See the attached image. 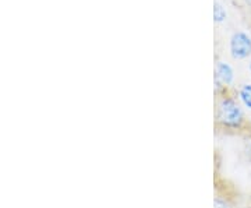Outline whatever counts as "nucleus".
I'll list each match as a JSON object with an SVG mask.
<instances>
[{
	"label": "nucleus",
	"instance_id": "1",
	"mask_svg": "<svg viewBox=\"0 0 251 208\" xmlns=\"http://www.w3.org/2000/svg\"><path fill=\"white\" fill-rule=\"evenodd\" d=\"M215 119L216 123L226 130H242L246 125L242 105L229 95H222L218 101Z\"/></svg>",
	"mask_w": 251,
	"mask_h": 208
},
{
	"label": "nucleus",
	"instance_id": "7",
	"mask_svg": "<svg viewBox=\"0 0 251 208\" xmlns=\"http://www.w3.org/2000/svg\"><path fill=\"white\" fill-rule=\"evenodd\" d=\"M244 1H246V4H247V6H250L251 7V0H244Z\"/></svg>",
	"mask_w": 251,
	"mask_h": 208
},
{
	"label": "nucleus",
	"instance_id": "2",
	"mask_svg": "<svg viewBox=\"0 0 251 208\" xmlns=\"http://www.w3.org/2000/svg\"><path fill=\"white\" fill-rule=\"evenodd\" d=\"M229 51L236 60H244L251 56V38L243 31H237L230 36Z\"/></svg>",
	"mask_w": 251,
	"mask_h": 208
},
{
	"label": "nucleus",
	"instance_id": "3",
	"mask_svg": "<svg viewBox=\"0 0 251 208\" xmlns=\"http://www.w3.org/2000/svg\"><path fill=\"white\" fill-rule=\"evenodd\" d=\"M215 84H219L225 88L230 87L233 84L234 72L232 66L226 62H218L215 66Z\"/></svg>",
	"mask_w": 251,
	"mask_h": 208
},
{
	"label": "nucleus",
	"instance_id": "5",
	"mask_svg": "<svg viewBox=\"0 0 251 208\" xmlns=\"http://www.w3.org/2000/svg\"><path fill=\"white\" fill-rule=\"evenodd\" d=\"M214 21L215 23H224L225 20H226V10H225V7L221 4V3H218V1H215L214 3Z\"/></svg>",
	"mask_w": 251,
	"mask_h": 208
},
{
	"label": "nucleus",
	"instance_id": "8",
	"mask_svg": "<svg viewBox=\"0 0 251 208\" xmlns=\"http://www.w3.org/2000/svg\"><path fill=\"white\" fill-rule=\"evenodd\" d=\"M249 73H250V76H251V60H250V63H249Z\"/></svg>",
	"mask_w": 251,
	"mask_h": 208
},
{
	"label": "nucleus",
	"instance_id": "4",
	"mask_svg": "<svg viewBox=\"0 0 251 208\" xmlns=\"http://www.w3.org/2000/svg\"><path fill=\"white\" fill-rule=\"evenodd\" d=\"M237 98L244 108L251 110V84H243L237 91Z\"/></svg>",
	"mask_w": 251,
	"mask_h": 208
},
{
	"label": "nucleus",
	"instance_id": "6",
	"mask_svg": "<svg viewBox=\"0 0 251 208\" xmlns=\"http://www.w3.org/2000/svg\"><path fill=\"white\" fill-rule=\"evenodd\" d=\"M214 208H233V204L230 200L224 196H216L214 200Z\"/></svg>",
	"mask_w": 251,
	"mask_h": 208
}]
</instances>
